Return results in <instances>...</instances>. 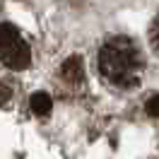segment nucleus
Listing matches in <instances>:
<instances>
[{
	"label": "nucleus",
	"mask_w": 159,
	"mask_h": 159,
	"mask_svg": "<svg viewBox=\"0 0 159 159\" xmlns=\"http://www.w3.org/2000/svg\"><path fill=\"white\" fill-rule=\"evenodd\" d=\"M99 72L113 87H123L130 89L135 87L142 77V53H140L138 43L128 36H113L109 39L99 51Z\"/></svg>",
	"instance_id": "obj_1"
},
{
	"label": "nucleus",
	"mask_w": 159,
	"mask_h": 159,
	"mask_svg": "<svg viewBox=\"0 0 159 159\" xmlns=\"http://www.w3.org/2000/svg\"><path fill=\"white\" fill-rule=\"evenodd\" d=\"M0 60L10 70H24L31 63V51L27 46V41L7 22L0 24Z\"/></svg>",
	"instance_id": "obj_2"
},
{
	"label": "nucleus",
	"mask_w": 159,
	"mask_h": 159,
	"mask_svg": "<svg viewBox=\"0 0 159 159\" xmlns=\"http://www.w3.org/2000/svg\"><path fill=\"white\" fill-rule=\"evenodd\" d=\"M60 75H63V80H65L68 84H80V82L84 80V65H82V60H80L77 56H70V58L63 63Z\"/></svg>",
	"instance_id": "obj_3"
},
{
	"label": "nucleus",
	"mask_w": 159,
	"mask_h": 159,
	"mask_svg": "<svg viewBox=\"0 0 159 159\" xmlns=\"http://www.w3.org/2000/svg\"><path fill=\"white\" fill-rule=\"evenodd\" d=\"M51 97L46 94V92H36L34 97L29 99V109H31V113H36V116H46L51 111Z\"/></svg>",
	"instance_id": "obj_4"
},
{
	"label": "nucleus",
	"mask_w": 159,
	"mask_h": 159,
	"mask_svg": "<svg viewBox=\"0 0 159 159\" xmlns=\"http://www.w3.org/2000/svg\"><path fill=\"white\" fill-rule=\"evenodd\" d=\"M149 43H152V51L159 56V17L152 22V27H149Z\"/></svg>",
	"instance_id": "obj_5"
},
{
	"label": "nucleus",
	"mask_w": 159,
	"mask_h": 159,
	"mask_svg": "<svg viewBox=\"0 0 159 159\" xmlns=\"http://www.w3.org/2000/svg\"><path fill=\"white\" fill-rule=\"evenodd\" d=\"M145 109H147V113L152 116V118H159V94L149 97L147 104H145Z\"/></svg>",
	"instance_id": "obj_6"
},
{
	"label": "nucleus",
	"mask_w": 159,
	"mask_h": 159,
	"mask_svg": "<svg viewBox=\"0 0 159 159\" xmlns=\"http://www.w3.org/2000/svg\"><path fill=\"white\" fill-rule=\"evenodd\" d=\"M10 97H12V89L7 87V84H2V82H0V106H2V104H7Z\"/></svg>",
	"instance_id": "obj_7"
}]
</instances>
